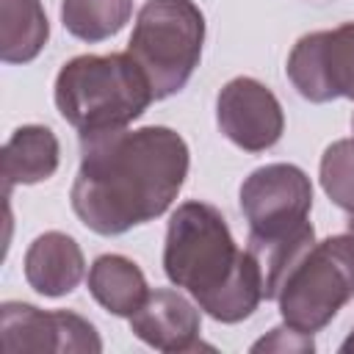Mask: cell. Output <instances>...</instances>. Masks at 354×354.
Instances as JSON below:
<instances>
[{
	"label": "cell",
	"instance_id": "6da1fadb",
	"mask_svg": "<svg viewBox=\"0 0 354 354\" xmlns=\"http://www.w3.org/2000/svg\"><path fill=\"white\" fill-rule=\"evenodd\" d=\"M188 163L185 138L163 124L86 133L69 191L72 210L91 232L122 235L171 207Z\"/></svg>",
	"mask_w": 354,
	"mask_h": 354
},
{
	"label": "cell",
	"instance_id": "d6986e66",
	"mask_svg": "<svg viewBox=\"0 0 354 354\" xmlns=\"http://www.w3.org/2000/svg\"><path fill=\"white\" fill-rule=\"evenodd\" d=\"M346 232H351V235H354V213H351V218H348V230H346Z\"/></svg>",
	"mask_w": 354,
	"mask_h": 354
},
{
	"label": "cell",
	"instance_id": "5b68a950",
	"mask_svg": "<svg viewBox=\"0 0 354 354\" xmlns=\"http://www.w3.org/2000/svg\"><path fill=\"white\" fill-rule=\"evenodd\" d=\"M354 299V235L315 241L288 271L277 304L288 326L315 335Z\"/></svg>",
	"mask_w": 354,
	"mask_h": 354
},
{
	"label": "cell",
	"instance_id": "5bb4252c",
	"mask_svg": "<svg viewBox=\"0 0 354 354\" xmlns=\"http://www.w3.org/2000/svg\"><path fill=\"white\" fill-rule=\"evenodd\" d=\"M50 39L41 0H0V61L28 64Z\"/></svg>",
	"mask_w": 354,
	"mask_h": 354
},
{
	"label": "cell",
	"instance_id": "3957f363",
	"mask_svg": "<svg viewBox=\"0 0 354 354\" xmlns=\"http://www.w3.org/2000/svg\"><path fill=\"white\" fill-rule=\"evenodd\" d=\"M55 108L80 136L119 130L155 100L152 86L130 53L77 55L55 75Z\"/></svg>",
	"mask_w": 354,
	"mask_h": 354
},
{
	"label": "cell",
	"instance_id": "7c38bea8",
	"mask_svg": "<svg viewBox=\"0 0 354 354\" xmlns=\"http://www.w3.org/2000/svg\"><path fill=\"white\" fill-rule=\"evenodd\" d=\"M3 183L6 191L14 185H36L55 174L61 163V144L44 124H22L3 144Z\"/></svg>",
	"mask_w": 354,
	"mask_h": 354
},
{
	"label": "cell",
	"instance_id": "2e32d148",
	"mask_svg": "<svg viewBox=\"0 0 354 354\" xmlns=\"http://www.w3.org/2000/svg\"><path fill=\"white\" fill-rule=\"evenodd\" d=\"M324 194L346 213H354V138L329 144L318 166Z\"/></svg>",
	"mask_w": 354,
	"mask_h": 354
},
{
	"label": "cell",
	"instance_id": "9a60e30c",
	"mask_svg": "<svg viewBox=\"0 0 354 354\" xmlns=\"http://www.w3.org/2000/svg\"><path fill=\"white\" fill-rule=\"evenodd\" d=\"M133 14V0H61L64 28L88 44L116 36Z\"/></svg>",
	"mask_w": 354,
	"mask_h": 354
},
{
	"label": "cell",
	"instance_id": "8992f818",
	"mask_svg": "<svg viewBox=\"0 0 354 354\" xmlns=\"http://www.w3.org/2000/svg\"><path fill=\"white\" fill-rule=\"evenodd\" d=\"M285 72L310 102L354 100V22L304 33L293 44Z\"/></svg>",
	"mask_w": 354,
	"mask_h": 354
},
{
	"label": "cell",
	"instance_id": "ba28073f",
	"mask_svg": "<svg viewBox=\"0 0 354 354\" xmlns=\"http://www.w3.org/2000/svg\"><path fill=\"white\" fill-rule=\"evenodd\" d=\"M0 337L8 354H100L102 340L91 321L69 310H39L28 301L0 304Z\"/></svg>",
	"mask_w": 354,
	"mask_h": 354
},
{
	"label": "cell",
	"instance_id": "4fadbf2b",
	"mask_svg": "<svg viewBox=\"0 0 354 354\" xmlns=\"http://www.w3.org/2000/svg\"><path fill=\"white\" fill-rule=\"evenodd\" d=\"M88 293L111 315L130 318L147 299L144 271L124 254H100L88 268Z\"/></svg>",
	"mask_w": 354,
	"mask_h": 354
},
{
	"label": "cell",
	"instance_id": "30bf717a",
	"mask_svg": "<svg viewBox=\"0 0 354 354\" xmlns=\"http://www.w3.org/2000/svg\"><path fill=\"white\" fill-rule=\"evenodd\" d=\"M199 304L171 288L149 290L144 304L130 315V332L141 343L166 354L194 351L199 346Z\"/></svg>",
	"mask_w": 354,
	"mask_h": 354
},
{
	"label": "cell",
	"instance_id": "9c48e42d",
	"mask_svg": "<svg viewBox=\"0 0 354 354\" xmlns=\"http://www.w3.org/2000/svg\"><path fill=\"white\" fill-rule=\"evenodd\" d=\"M218 130L243 152H266L285 133V113L274 91L254 77H232L216 97Z\"/></svg>",
	"mask_w": 354,
	"mask_h": 354
},
{
	"label": "cell",
	"instance_id": "e0dca14e",
	"mask_svg": "<svg viewBox=\"0 0 354 354\" xmlns=\"http://www.w3.org/2000/svg\"><path fill=\"white\" fill-rule=\"evenodd\" d=\"M313 348H315L313 335L299 332V329H293L288 324L285 326H274L266 337H260L252 346V351H299V354H307Z\"/></svg>",
	"mask_w": 354,
	"mask_h": 354
},
{
	"label": "cell",
	"instance_id": "277c9868",
	"mask_svg": "<svg viewBox=\"0 0 354 354\" xmlns=\"http://www.w3.org/2000/svg\"><path fill=\"white\" fill-rule=\"evenodd\" d=\"M205 14L194 0H147L138 8L127 53L147 75L155 100L185 88L199 66Z\"/></svg>",
	"mask_w": 354,
	"mask_h": 354
},
{
	"label": "cell",
	"instance_id": "8fae6325",
	"mask_svg": "<svg viewBox=\"0 0 354 354\" xmlns=\"http://www.w3.org/2000/svg\"><path fill=\"white\" fill-rule=\"evenodd\" d=\"M86 274V257L77 241L66 232H41L25 252V279L47 299L72 293Z\"/></svg>",
	"mask_w": 354,
	"mask_h": 354
},
{
	"label": "cell",
	"instance_id": "ac0fdd59",
	"mask_svg": "<svg viewBox=\"0 0 354 354\" xmlns=\"http://www.w3.org/2000/svg\"><path fill=\"white\" fill-rule=\"evenodd\" d=\"M337 351H340V354H354V329L348 332V337L340 343V348H337Z\"/></svg>",
	"mask_w": 354,
	"mask_h": 354
},
{
	"label": "cell",
	"instance_id": "7a4b0ae2",
	"mask_svg": "<svg viewBox=\"0 0 354 354\" xmlns=\"http://www.w3.org/2000/svg\"><path fill=\"white\" fill-rule=\"evenodd\" d=\"M163 271L188 290L213 321L238 324L263 301V274L249 249H238L218 207L183 202L169 218Z\"/></svg>",
	"mask_w": 354,
	"mask_h": 354
},
{
	"label": "cell",
	"instance_id": "ffe728a7",
	"mask_svg": "<svg viewBox=\"0 0 354 354\" xmlns=\"http://www.w3.org/2000/svg\"><path fill=\"white\" fill-rule=\"evenodd\" d=\"M351 124H354V119H351Z\"/></svg>",
	"mask_w": 354,
	"mask_h": 354
},
{
	"label": "cell",
	"instance_id": "52a82bcc",
	"mask_svg": "<svg viewBox=\"0 0 354 354\" xmlns=\"http://www.w3.org/2000/svg\"><path fill=\"white\" fill-rule=\"evenodd\" d=\"M238 202L249 232H288L307 221L313 210V183L307 171L293 163H266L241 183Z\"/></svg>",
	"mask_w": 354,
	"mask_h": 354
}]
</instances>
